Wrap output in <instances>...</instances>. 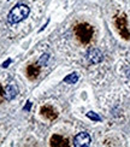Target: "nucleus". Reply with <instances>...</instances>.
<instances>
[{
    "label": "nucleus",
    "instance_id": "obj_5",
    "mask_svg": "<svg viewBox=\"0 0 130 147\" xmlns=\"http://www.w3.org/2000/svg\"><path fill=\"white\" fill-rule=\"evenodd\" d=\"M17 94H18V88H17V86L16 84H9L7 87L5 88V90H4V98L6 100H9V101H11V100H13L17 96Z\"/></svg>",
    "mask_w": 130,
    "mask_h": 147
},
{
    "label": "nucleus",
    "instance_id": "obj_6",
    "mask_svg": "<svg viewBox=\"0 0 130 147\" xmlns=\"http://www.w3.org/2000/svg\"><path fill=\"white\" fill-rule=\"evenodd\" d=\"M41 115L43 116V117H46V118L51 119V121H53V119H55L58 117L57 111L51 106H42L41 107Z\"/></svg>",
    "mask_w": 130,
    "mask_h": 147
},
{
    "label": "nucleus",
    "instance_id": "obj_3",
    "mask_svg": "<svg viewBox=\"0 0 130 147\" xmlns=\"http://www.w3.org/2000/svg\"><path fill=\"white\" fill-rule=\"evenodd\" d=\"M73 145L76 147H87L90 145V136L88 133L81 131L73 138Z\"/></svg>",
    "mask_w": 130,
    "mask_h": 147
},
{
    "label": "nucleus",
    "instance_id": "obj_10",
    "mask_svg": "<svg viewBox=\"0 0 130 147\" xmlns=\"http://www.w3.org/2000/svg\"><path fill=\"white\" fill-rule=\"evenodd\" d=\"M77 81H78V75L76 72H72V74H70L69 76H66L64 78V82L65 83H70V84H75Z\"/></svg>",
    "mask_w": 130,
    "mask_h": 147
},
{
    "label": "nucleus",
    "instance_id": "obj_4",
    "mask_svg": "<svg viewBox=\"0 0 130 147\" xmlns=\"http://www.w3.org/2000/svg\"><path fill=\"white\" fill-rule=\"evenodd\" d=\"M87 58H88V60L90 63L99 64L102 60L104 56H102L100 50H98V48H92V50H89L88 53H87Z\"/></svg>",
    "mask_w": 130,
    "mask_h": 147
},
{
    "label": "nucleus",
    "instance_id": "obj_2",
    "mask_svg": "<svg viewBox=\"0 0 130 147\" xmlns=\"http://www.w3.org/2000/svg\"><path fill=\"white\" fill-rule=\"evenodd\" d=\"M75 34L77 36V39L81 41L82 44H88L93 38L94 30H93V27L89 26V24L81 23V24H78V26L75 27Z\"/></svg>",
    "mask_w": 130,
    "mask_h": 147
},
{
    "label": "nucleus",
    "instance_id": "obj_1",
    "mask_svg": "<svg viewBox=\"0 0 130 147\" xmlns=\"http://www.w3.org/2000/svg\"><path fill=\"white\" fill-rule=\"evenodd\" d=\"M29 12H30V10H29V7L27 5L18 4L10 11V13L7 16V20H9V22L11 24L20 23V22H22L23 20H26V18L28 17Z\"/></svg>",
    "mask_w": 130,
    "mask_h": 147
},
{
    "label": "nucleus",
    "instance_id": "obj_12",
    "mask_svg": "<svg viewBox=\"0 0 130 147\" xmlns=\"http://www.w3.org/2000/svg\"><path fill=\"white\" fill-rule=\"evenodd\" d=\"M11 62H12L11 59H7V60H6V62H4V64H3V68H7L9 64H11Z\"/></svg>",
    "mask_w": 130,
    "mask_h": 147
},
{
    "label": "nucleus",
    "instance_id": "obj_9",
    "mask_svg": "<svg viewBox=\"0 0 130 147\" xmlns=\"http://www.w3.org/2000/svg\"><path fill=\"white\" fill-rule=\"evenodd\" d=\"M117 27H118V29H119V32H121V34L124 36V38H129V33L127 32V28H125V20L123 17H121V18H118L117 20Z\"/></svg>",
    "mask_w": 130,
    "mask_h": 147
},
{
    "label": "nucleus",
    "instance_id": "obj_11",
    "mask_svg": "<svg viewBox=\"0 0 130 147\" xmlns=\"http://www.w3.org/2000/svg\"><path fill=\"white\" fill-rule=\"evenodd\" d=\"M87 117H88L89 119H92V121H95V122H100L101 121L100 116H99L98 113H95V112H93V111H89L88 113H87Z\"/></svg>",
    "mask_w": 130,
    "mask_h": 147
},
{
    "label": "nucleus",
    "instance_id": "obj_13",
    "mask_svg": "<svg viewBox=\"0 0 130 147\" xmlns=\"http://www.w3.org/2000/svg\"><path fill=\"white\" fill-rule=\"evenodd\" d=\"M30 106H32V102L28 101V102H27V105L24 106V110H28V111H29V110H30Z\"/></svg>",
    "mask_w": 130,
    "mask_h": 147
},
{
    "label": "nucleus",
    "instance_id": "obj_8",
    "mask_svg": "<svg viewBox=\"0 0 130 147\" xmlns=\"http://www.w3.org/2000/svg\"><path fill=\"white\" fill-rule=\"evenodd\" d=\"M40 74V66L38 64H30L27 68V75L30 80H35Z\"/></svg>",
    "mask_w": 130,
    "mask_h": 147
},
{
    "label": "nucleus",
    "instance_id": "obj_7",
    "mask_svg": "<svg viewBox=\"0 0 130 147\" xmlns=\"http://www.w3.org/2000/svg\"><path fill=\"white\" fill-rule=\"evenodd\" d=\"M49 142H51L52 147H65V146L69 145L67 144V140L60 135H53L51 138V141Z\"/></svg>",
    "mask_w": 130,
    "mask_h": 147
}]
</instances>
